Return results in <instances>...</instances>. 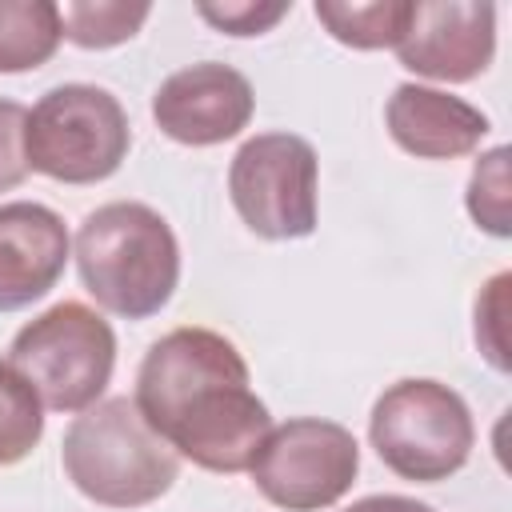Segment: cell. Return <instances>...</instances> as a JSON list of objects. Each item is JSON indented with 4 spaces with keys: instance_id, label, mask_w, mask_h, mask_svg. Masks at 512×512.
Listing matches in <instances>:
<instances>
[{
    "instance_id": "obj_1",
    "label": "cell",
    "mask_w": 512,
    "mask_h": 512,
    "mask_svg": "<svg viewBox=\"0 0 512 512\" xmlns=\"http://www.w3.org/2000/svg\"><path fill=\"white\" fill-rule=\"evenodd\" d=\"M248 384V364L228 336L172 328L144 352L132 404L176 456L232 476L272 432V416Z\"/></svg>"
},
{
    "instance_id": "obj_2",
    "label": "cell",
    "mask_w": 512,
    "mask_h": 512,
    "mask_svg": "<svg viewBox=\"0 0 512 512\" xmlns=\"http://www.w3.org/2000/svg\"><path fill=\"white\" fill-rule=\"evenodd\" d=\"M76 268L100 308L124 320H148L180 284V244L156 208L112 200L76 228Z\"/></svg>"
},
{
    "instance_id": "obj_3",
    "label": "cell",
    "mask_w": 512,
    "mask_h": 512,
    "mask_svg": "<svg viewBox=\"0 0 512 512\" xmlns=\"http://www.w3.org/2000/svg\"><path fill=\"white\" fill-rule=\"evenodd\" d=\"M60 460L76 492L104 508H144L160 500L180 472V456L148 428L128 396L84 408L64 432Z\"/></svg>"
},
{
    "instance_id": "obj_4",
    "label": "cell",
    "mask_w": 512,
    "mask_h": 512,
    "mask_svg": "<svg viewBox=\"0 0 512 512\" xmlns=\"http://www.w3.org/2000/svg\"><path fill=\"white\" fill-rule=\"evenodd\" d=\"M4 364L32 384L48 412H84L112 380L116 332L96 308L60 300L12 336Z\"/></svg>"
},
{
    "instance_id": "obj_5",
    "label": "cell",
    "mask_w": 512,
    "mask_h": 512,
    "mask_svg": "<svg viewBox=\"0 0 512 512\" xmlns=\"http://www.w3.org/2000/svg\"><path fill=\"white\" fill-rule=\"evenodd\" d=\"M368 440L400 480L436 484L468 464L476 424L456 388L440 380H396L372 404Z\"/></svg>"
},
{
    "instance_id": "obj_6",
    "label": "cell",
    "mask_w": 512,
    "mask_h": 512,
    "mask_svg": "<svg viewBox=\"0 0 512 512\" xmlns=\"http://www.w3.org/2000/svg\"><path fill=\"white\" fill-rule=\"evenodd\" d=\"M132 144L128 112L108 88L60 84L44 92L24 124L28 172L52 176L60 184H100L108 180Z\"/></svg>"
},
{
    "instance_id": "obj_7",
    "label": "cell",
    "mask_w": 512,
    "mask_h": 512,
    "mask_svg": "<svg viewBox=\"0 0 512 512\" xmlns=\"http://www.w3.org/2000/svg\"><path fill=\"white\" fill-rule=\"evenodd\" d=\"M316 148L296 132H260L240 144L228 168V196L240 220L264 240L316 232Z\"/></svg>"
},
{
    "instance_id": "obj_8",
    "label": "cell",
    "mask_w": 512,
    "mask_h": 512,
    "mask_svg": "<svg viewBox=\"0 0 512 512\" xmlns=\"http://www.w3.org/2000/svg\"><path fill=\"white\" fill-rule=\"evenodd\" d=\"M248 472L268 504L284 512H320L356 484L360 444L336 420L296 416L264 436Z\"/></svg>"
},
{
    "instance_id": "obj_9",
    "label": "cell",
    "mask_w": 512,
    "mask_h": 512,
    "mask_svg": "<svg viewBox=\"0 0 512 512\" xmlns=\"http://www.w3.org/2000/svg\"><path fill=\"white\" fill-rule=\"evenodd\" d=\"M256 96L244 72L220 60H200L172 72L152 96L156 128L188 148H212L240 136L252 120Z\"/></svg>"
},
{
    "instance_id": "obj_10",
    "label": "cell",
    "mask_w": 512,
    "mask_h": 512,
    "mask_svg": "<svg viewBox=\"0 0 512 512\" xmlns=\"http://www.w3.org/2000/svg\"><path fill=\"white\" fill-rule=\"evenodd\" d=\"M396 56L416 76L468 84L496 56V8L468 0H416Z\"/></svg>"
},
{
    "instance_id": "obj_11",
    "label": "cell",
    "mask_w": 512,
    "mask_h": 512,
    "mask_svg": "<svg viewBox=\"0 0 512 512\" xmlns=\"http://www.w3.org/2000/svg\"><path fill=\"white\" fill-rule=\"evenodd\" d=\"M72 256L64 220L36 200L0 204V312L44 300Z\"/></svg>"
},
{
    "instance_id": "obj_12",
    "label": "cell",
    "mask_w": 512,
    "mask_h": 512,
    "mask_svg": "<svg viewBox=\"0 0 512 512\" xmlns=\"http://www.w3.org/2000/svg\"><path fill=\"white\" fill-rule=\"evenodd\" d=\"M384 124L388 136L420 160L468 156L492 128L480 108L428 84H396L384 108Z\"/></svg>"
},
{
    "instance_id": "obj_13",
    "label": "cell",
    "mask_w": 512,
    "mask_h": 512,
    "mask_svg": "<svg viewBox=\"0 0 512 512\" xmlns=\"http://www.w3.org/2000/svg\"><path fill=\"white\" fill-rule=\"evenodd\" d=\"M64 40L52 0H0V72H32L56 56Z\"/></svg>"
},
{
    "instance_id": "obj_14",
    "label": "cell",
    "mask_w": 512,
    "mask_h": 512,
    "mask_svg": "<svg viewBox=\"0 0 512 512\" xmlns=\"http://www.w3.org/2000/svg\"><path fill=\"white\" fill-rule=\"evenodd\" d=\"M316 20L332 32V40L372 52V48H396L404 28H408V12L412 0H352V4H332V0H316Z\"/></svg>"
},
{
    "instance_id": "obj_15",
    "label": "cell",
    "mask_w": 512,
    "mask_h": 512,
    "mask_svg": "<svg viewBox=\"0 0 512 512\" xmlns=\"http://www.w3.org/2000/svg\"><path fill=\"white\" fill-rule=\"evenodd\" d=\"M152 16L148 4H124V0H72L60 8L64 40L76 48H116L140 32V24Z\"/></svg>"
},
{
    "instance_id": "obj_16",
    "label": "cell",
    "mask_w": 512,
    "mask_h": 512,
    "mask_svg": "<svg viewBox=\"0 0 512 512\" xmlns=\"http://www.w3.org/2000/svg\"><path fill=\"white\" fill-rule=\"evenodd\" d=\"M44 436V404L32 384L0 360V468L20 464Z\"/></svg>"
},
{
    "instance_id": "obj_17",
    "label": "cell",
    "mask_w": 512,
    "mask_h": 512,
    "mask_svg": "<svg viewBox=\"0 0 512 512\" xmlns=\"http://www.w3.org/2000/svg\"><path fill=\"white\" fill-rule=\"evenodd\" d=\"M464 204H468V216L476 220V228H484L500 240L512 236V220H508V148H492L476 160Z\"/></svg>"
},
{
    "instance_id": "obj_18",
    "label": "cell",
    "mask_w": 512,
    "mask_h": 512,
    "mask_svg": "<svg viewBox=\"0 0 512 512\" xmlns=\"http://www.w3.org/2000/svg\"><path fill=\"white\" fill-rule=\"evenodd\" d=\"M508 272L492 276L484 284V296H476V344L488 356L492 368L508 372V344H504V312H508Z\"/></svg>"
},
{
    "instance_id": "obj_19",
    "label": "cell",
    "mask_w": 512,
    "mask_h": 512,
    "mask_svg": "<svg viewBox=\"0 0 512 512\" xmlns=\"http://www.w3.org/2000/svg\"><path fill=\"white\" fill-rule=\"evenodd\" d=\"M196 12L212 24V28H220V32H228V36H260V32H268L276 20H284L288 12H292V4H252V0H232V4H196Z\"/></svg>"
},
{
    "instance_id": "obj_20",
    "label": "cell",
    "mask_w": 512,
    "mask_h": 512,
    "mask_svg": "<svg viewBox=\"0 0 512 512\" xmlns=\"http://www.w3.org/2000/svg\"><path fill=\"white\" fill-rule=\"evenodd\" d=\"M24 124H28V108L16 100H0V192L24 184L28 176Z\"/></svg>"
},
{
    "instance_id": "obj_21",
    "label": "cell",
    "mask_w": 512,
    "mask_h": 512,
    "mask_svg": "<svg viewBox=\"0 0 512 512\" xmlns=\"http://www.w3.org/2000/svg\"><path fill=\"white\" fill-rule=\"evenodd\" d=\"M344 512H436V508H428L424 500H412V496L380 492V496H364V500H356V504L344 508Z\"/></svg>"
}]
</instances>
